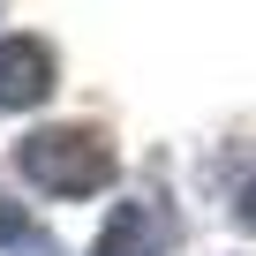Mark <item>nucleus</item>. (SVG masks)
<instances>
[{
    "label": "nucleus",
    "mask_w": 256,
    "mask_h": 256,
    "mask_svg": "<svg viewBox=\"0 0 256 256\" xmlns=\"http://www.w3.org/2000/svg\"><path fill=\"white\" fill-rule=\"evenodd\" d=\"M158 248H166V218L151 204H113V218H106L90 256H158Z\"/></svg>",
    "instance_id": "obj_3"
},
{
    "label": "nucleus",
    "mask_w": 256,
    "mask_h": 256,
    "mask_svg": "<svg viewBox=\"0 0 256 256\" xmlns=\"http://www.w3.org/2000/svg\"><path fill=\"white\" fill-rule=\"evenodd\" d=\"M241 226H256V181L241 188Z\"/></svg>",
    "instance_id": "obj_5"
},
{
    "label": "nucleus",
    "mask_w": 256,
    "mask_h": 256,
    "mask_svg": "<svg viewBox=\"0 0 256 256\" xmlns=\"http://www.w3.org/2000/svg\"><path fill=\"white\" fill-rule=\"evenodd\" d=\"M30 241H38V226H30V211L0 196V248H30Z\"/></svg>",
    "instance_id": "obj_4"
},
{
    "label": "nucleus",
    "mask_w": 256,
    "mask_h": 256,
    "mask_svg": "<svg viewBox=\"0 0 256 256\" xmlns=\"http://www.w3.org/2000/svg\"><path fill=\"white\" fill-rule=\"evenodd\" d=\"M16 166L46 196H98L113 181V144L98 136V128H38V136H23Z\"/></svg>",
    "instance_id": "obj_1"
},
{
    "label": "nucleus",
    "mask_w": 256,
    "mask_h": 256,
    "mask_svg": "<svg viewBox=\"0 0 256 256\" xmlns=\"http://www.w3.org/2000/svg\"><path fill=\"white\" fill-rule=\"evenodd\" d=\"M53 90V53L38 38H0V106H38Z\"/></svg>",
    "instance_id": "obj_2"
}]
</instances>
